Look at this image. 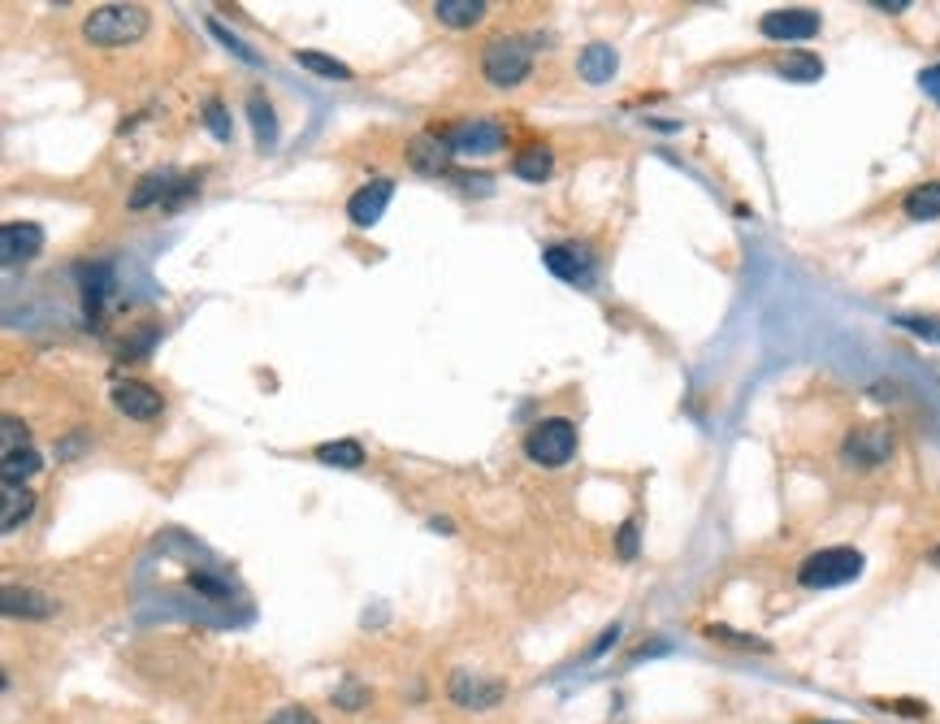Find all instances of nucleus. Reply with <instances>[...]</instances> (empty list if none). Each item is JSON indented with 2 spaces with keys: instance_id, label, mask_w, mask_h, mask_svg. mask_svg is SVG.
<instances>
[{
  "instance_id": "f257e3e1",
  "label": "nucleus",
  "mask_w": 940,
  "mask_h": 724,
  "mask_svg": "<svg viewBox=\"0 0 940 724\" xmlns=\"http://www.w3.org/2000/svg\"><path fill=\"white\" fill-rule=\"evenodd\" d=\"M148 36L144 4H100L82 18V40L91 48H130Z\"/></svg>"
},
{
  "instance_id": "f03ea898",
  "label": "nucleus",
  "mask_w": 940,
  "mask_h": 724,
  "mask_svg": "<svg viewBox=\"0 0 940 724\" xmlns=\"http://www.w3.org/2000/svg\"><path fill=\"white\" fill-rule=\"evenodd\" d=\"M862 551H854V547H823V551H815V556H806V560L797 564V586H806V590H832V586H845V581H854V577H862Z\"/></svg>"
},
{
  "instance_id": "7ed1b4c3",
  "label": "nucleus",
  "mask_w": 940,
  "mask_h": 724,
  "mask_svg": "<svg viewBox=\"0 0 940 724\" xmlns=\"http://www.w3.org/2000/svg\"><path fill=\"white\" fill-rule=\"evenodd\" d=\"M525 456L542 469H564L577 456V425L568 417H547L525 434Z\"/></svg>"
},
{
  "instance_id": "20e7f679",
  "label": "nucleus",
  "mask_w": 940,
  "mask_h": 724,
  "mask_svg": "<svg viewBox=\"0 0 940 724\" xmlns=\"http://www.w3.org/2000/svg\"><path fill=\"white\" fill-rule=\"evenodd\" d=\"M533 70V52L529 43L516 40V36H503V40H490L486 52H481V75L495 87H520Z\"/></svg>"
},
{
  "instance_id": "39448f33",
  "label": "nucleus",
  "mask_w": 940,
  "mask_h": 724,
  "mask_svg": "<svg viewBox=\"0 0 940 724\" xmlns=\"http://www.w3.org/2000/svg\"><path fill=\"white\" fill-rule=\"evenodd\" d=\"M841 456H845L850 469H880L893 456V430L889 425H859V430H850Z\"/></svg>"
},
{
  "instance_id": "423d86ee",
  "label": "nucleus",
  "mask_w": 940,
  "mask_h": 724,
  "mask_svg": "<svg viewBox=\"0 0 940 724\" xmlns=\"http://www.w3.org/2000/svg\"><path fill=\"white\" fill-rule=\"evenodd\" d=\"M447 144H451V153L456 157H490V153H499L503 148V126L490 118H472V121H460V126H451L447 135H442Z\"/></svg>"
},
{
  "instance_id": "0eeeda50",
  "label": "nucleus",
  "mask_w": 940,
  "mask_h": 724,
  "mask_svg": "<svg viewBox=\"0 0 940 724\" xmlns=\"http://www.w3.org/2000/svg\"><path fill=\"white\" fill-rule=\"evenodd\" d=\"M758 31L776 43L815 40L820 36V13L815 9H772L758 18Z\"/></svg>"
},
{
  "instance_id": "6e6552de",
  "label": "nucleus",
  "mask_w": 940,
  "mask_h": 724,
  "mask_svg": "<svg viewBox=\"0 0 940 724\" xmlns=\"http://www.w3.org/2000/svg\"><path fill=\"white\" fill-rule=\"evenodd\" d=\"M542 265H547L555 278L572 282V286H589L594 282V256L577 243H550L542 252Z\"/></svg>"
},
{
  "instance_id": "1a4fd4ad",
  "label": "nucleus",
  "mask_w": 940,
  "mask_h": 724,
  "mask_svg": "<svg viewBox=\"0 0 940 724\" xmlns=\"http://www.w3.org/2000/svg\"><path fill=\"white\" fill-rule=\"evenodd\" d=\"M447 694H451V703L456 707H472V712H490V707H499V698L508 694L499 682H481L477 673H451V685H447Z\"/></svg>"
},
{
  "instance_id": "9d476101",
  "label": "nucleus",
  "mask_w": 940,
  "mask_h": 724,
  "mask_svg": "<svg viewBox=\"0 0 940 724\" xmlns=\"http://www.w3.org/2000/svg\"><path fill=\"white\" fill-rule=\"evenodd\" d=\"M43 252V226L40 222H4L0 226V261L4 265H22Z\"/></svg>"
},
{
  "instance_id": "9b49d317",
  "label": "nucleus",
  "mask_w": 940,
  "mask_h": 724,
  "mask_svg": "<svg viewBox=\"0 0 940 724\" xmlns=\"http://www.w3.org/2000/svg\"><path fill=\"white\" fill-rule=\"evenodd\" d=\"M391 200H394V183H391V178H373V183H364L352 200H347V217H352V226H360V231L378 226Z\"/></svg>"
},
{
  "instance_id": "f8f14e48",
  "label": "nucleus",
  "mask_w": 940,
  "mask_h": 724,
  "mask_svg": "<svg viewBox=\"0 0 940 724\" xmlns=\"http://www.w3.org/2000/svg\"><path fill=\"white\" fill-rule=\"evenodd\" d=\"M114 408L130 421H153L160 412V391L148 382H118L114 387Z\"/></svg>"
},
{
  "instance_id": "ddd939ff",
  "label": "nucleus",
  "mask_w": 940,
  "mask_h": 724,
  "mask_svg": "<svg viewBox=\"0 0 940 724\" xmlns=\"http://www.w3.org/2000/svg\"><path fill=\"white\" fill-rule=\"evenodd\" d=\"M174 183H183L174 169L144 174V178H139V187L130 192V208H148V204H157V200H178V196H192V192H196V183H187L183 192H174Z\"/></svg>"
},
{
  "instance_id": "4468645a",
  "label": "nucleus",
  "mask_w": 940,
  "mask_h": 724,
  "mask_svg": "<svg viewBox=\"0 0 940 724\" xmlns=\"http://www.w3.org/2000/svg\"><path fill=\"white\" fill-rule=\"evenodd\" d=\"M451 144L442 139V135H417L412 144H408V162H412V169H421V174H447L451 169Z\"/></svg>"
},
{
  "instance_id": "2eb2a0df",
  "label": "nucleus",
  "mask_w": 940,
  "mask_h": 724,
  "mask_svg": "<svg viewBox=\"0 0 940 724\" xmlns=\"http://www.w3.org/2000/svg\"><path fill=\"white\" fill-rule=\"evenodd\" d=\"M82 304H87V317H91V322L105 317V309L114 304V270H109V265H96V270L87 274V282H82Z\"/></svg>"
},
{
  "instance_id": "dca6fc26",
  "label": "nucleus",
  "mask_w": 940,
  "mask_h": 724,
  "mask_svg": "<svg viewBox=\"0 0 940 724\" xmlns=\"http://www.w3.org/2000/svg\"><path fill=\"white\" fill-rule=\"evenodd\" d=\"M577 70H581V79L586 82L603 87V82H611V75L620 70V57H616V48H607V43H589L586 52H581V61H577Z\"/></svg>"
},
{
  "instance_id": "f3484780",
  "label": "nucleus",
  "mask_w": 940,
  "mask_h": 724,
  "mask_svg": "<svg viewBox=\"0 0 940 724\" xmlns=\"http://www.w3.org/2000/svg\"><path fill=\"white\" fill-rule=\"evenodd\" d=\"M433 18H438L442 27L464 31V27H477V22L486 18V0H438V4H433Z\"/></svg>"
},
{
  "instance_id": "a211bd4d",
  "label": "nucleus",
  "mask_w": 940,
  "mask_h": 724,
  "mask_svg": "<svg viewBox=\"0 0 940 724\" xmlns=\"http://www.w3.org/2000/svg\"><path fill=\"white\" fill-rule=\"evenodd\" d=\"M901 213L910 222H937L940 217V183H919L910 187V196L901 200Z\"/></svg>"
},
{
  "instance_id": "6ab92c4d",
  "label": "nucleus",
  "mask_w": 940,
  "mask_h": 724,
  "mask_svg": "<svg viewBox=\"0 0 940 724\" xmlns=\"http://www.w3.org/2000/svg\"><path fill=\"white\" fill-rule=\"evenodd\" d=\"M36 512V495L27 486H4V508H0V529L13 534L18 525Z\"/></svg>"
},
{
  "instance_id": "aec40b11",
  "label": "nucleus",
  "mask_w": 940,
  "mask_h": 724,
  "mask_svg": "<svg viewBox=\"0 0 940 724\" xmlns=\"http://www.w3.org/2000/svg\"><path fill=\"white\" fill-rule=\"evenodd\" d=\"M776 75H781L784 82H820L823 79V61L815 57V52H789V57H781L776 61Z\"/></svg>"
},
{
  "instance_id": "412c9836",
  "label": "nucleus",
  "mask_w": 940,
  "mask_h": 724,
  "mask_svg": "<svg viewBox=\"0 0 940 724\" xmlns=\"http://www.w3.org/2000/svg\"><path fill=\"white\" fill-rule=\"evenodd\" d=\"M52 612H57V604L48 595H40V590H4V616H36V620H43Z\"/></svg>"
},
{
  "instance_id": "4be33fe9",
  "label": "nucleus",
  "mask_w": 940,
  "mask_h": 724,
  "mask_svg": "<svg viewBox=\"0 0 940 724\" xmlns=\"http://www.w3.org/2000/svg\"><path fill=\"white\" fill-rule=\"evenodd\" d=\"M316 460L330 464V469H360L364 464V447L355 439H334V443L316 447Z\"/></svg>"
},
{
  "instance_id": "5701e85b",
  "label": "nucleus",
  "mask_w": 940,
  "mask_h": 724,
  "mask_svg": "<svg viewBox=\"0 0 940 724\" xmlns=\"http://www.w3.org/2000/svg\"><path fill=\"white\" fill-rule=\"evenodd\" d=\"M43 469V460L27 447V451H13V456H0V478L4 486H22L27 478H36Z\"/></svg>"
},
{
  "instance_id": "b1692460",
  "label": "nucleus",
  "mask_w": 940,
  "mask_h": 724,
  "mask_svg": "<svg viewBox=\"0 0 940 724\" xmlns=\"http://www.w3.org/2000/svg\"><path fill=\"white\" fill-rule=\"evenodd\" d=\"M550 169H555V157H550L547 148H525L511 162V174L525 178V183H542V178H550Z\"/></svg>"
},
{
  "instance_id": "393cba45",
  "label": "nucleus",
  "mask_w": 940,
  "mask_h": 724,
  "mask_svg": "<svg viewBox=\"0 0 940 724\" xmlns=\"http://www.w3.org/2000/svg\"><path fill=\"white\" fill-rule=\"evenodd\" d=\"M295 61H300L304 70L321 75V79H352V66H343L339 57H325V52H316V48H300Z\"/></svg>"
},
{
  "instance_id": "a878e982",
  "label": "nucleus",
  "mask_w": 940,
  "mask_h": 724,
  "mask_svg": "<svg viewBox=\"0 0 940 724\" xmlns=\"http://www.w3.org/2000/svg\"><path fill=\"white\" fill-rule=\"evenodd\" d=\"M13 451H27V425L18 417H4L0 421V456H13Z\"/></svg>"
},
{
  "instance_id": "bb28decb",
  "label": "nucleus",
  "mask_w": 940,
  "mask_h": 724,
  "mask_svg": "<svg viewBox=\"0 0 940 724\" xmlns=\"http://www.w3.org/2000/svg\"><path fill=\"white\" fill-rule=\"evenodd\" d=\"M247 109H252V126H256V139H261V144H274V135H277L274 109H270V105H265L261 96H252V105H247Z\"/></svg>"
},
{
  "instance_id": "cd10ccee",
  "label": "nucleus",
  "mask_w": 940,
  "mask_h": 724,
  "mask_svg": "<svg viewBox=\"0 0 940 724\" xmlns=\"http://www.w3.org/2000/svg\"><path fill=\"white\" fill-rule=\"evenodd\" d=\"M204 126L222 139V144H231V118H226V109H222V100H208L204 105Z\"/></svg>"
},
{
  "instance_id": "c85d7f7f",
  "label": "nucleus",
  "mask_w": 940,
  "mask_h": 724,
  "mask_svg": "<svg viewBox=\"0 0 940 724\" xmlns=\"http://www.w3.org/2000/svg\"><path fill=\"white\" fill-rule=\"evenodd\" d=\"M898 325H905L910 334H919V339H932V343H940V322L937 317H898Z\"/></svg>"
},
{
  "instance_id": "c756f323",
  "label": "nucleus",
  "mask_w": 940,
  "mask_h": 724,
  "mask_svg": "<svg viewBox=\"0 0 940 724\" xmlns=\"http://www.w3.org/2000/svg\"><path fill=\"white\" fill-rule=\"evenodd\" d=\"M616 547H620V560H633V556H637V521L620 525V538H616Z\"/></svg>"
},
{
  "instance_id": "7c9ffc66",
  "label": "nucleus",
  "mask_w": 940,
  "mask_h": 724,
  "mask_svg": "<svg viewBox=\"0 0 940 724\" xmlns=\"http://www.w3.org/2000/svg\"><path fill=\"white\" fill-rule=\"evenodd\" d=\"M706 634H711V638H715V643H733V646H758V650H767V646H763V643H754V638H745V634H733V629H724V625H711V629H706Z\"/></svg>"
},
{
  "instance_id": "2f4dec72",
  "label": "nucleus",
  "mask_w": 940,
  "mask_h": 724,
  "mask_svg": "<svg viewBox=\"0 0 940 724\" xmlns=\"http://www.w3.org/2000/svg\"><path fill=\"white\" fill-rule=\"evenodd\" d=\"M208 31H213V36H217V40L226 43V48H231V52H238V57H243V61H256V57H252V52H247V48H243V43H238L235 36H231V31H226V27H222V22H217V18H213V22H208Z\"/></svg>"
},
{
  "instance_id": "473e14b6",
  "label": "nucleus",
  "mask_w": 940,
  "mask_h": 724,
  "mask_svg": "<svg viewBox=\"0 0 940 724\" xmlns=\"http://www.w3.org/2000/svg\"><path fill=\"white\" fill-rule=\"evenodd\" d=\"M270 724H321V721H316L313 712H304V707H282V712H274Z\"/></svg>"
},
{
  "instance_id": "72a5a7b5",
  "label": "nucleus",
  "mask_w": 940,
  "mask_h": 724,
  "mask_svg": "<svg viewBox=\"0 0 940 724\" xmlns=\"http://www.w3.org/2000/svg\"><path fill=\"white\" fill-rule=\"evenodd\" d=\"M919 82H923V91H928L932 100H940V66H928V70L919 75Z\"/></svg>"
},
{
  "instance_id": "f704fd0d",
  "label": "nucleus",
  "mask_w": 940,
  "mask_h": 724,
  "mask_svg": "<svg viewBox=\"0 0 940 724\" xmlns=\"http://www.w3.org/2000/svg\"><path fill=\"white\" fill-rule=\"evenodd\" d=\"M889 712H901V716H928V707L923 703H910V698H898V703H884Z\"/></svg>"
},
{
  "instance_id": "c9c22d12",
  "label": "nucleus",
  "mask_w": 940,
  "mask_h": 724,
  "mask_svg": "<svg viewBox=\"0 0 940 724\" xmlns=\"http://www.w3.org/2000/svg\"><path fill=\"white\" fill-rule=\"evenodd\" d=\"M339 703H347V712H355V707L364 703V689H355V685H347V689L339 694Z\"/></svg>"
},
{
  "instance_id": "e433bc0d",
  "label": "nucleus",
  "mask_w": 940,
  "mask_h": 724,
  "mask_svg": "<svg viewBox=\"0 0 940 724\" xmlns=\"http://www.w3.org/2000/svg\"><path fill=\"white\" fill-rule=\"evenodd\" d=\"M616 638H620V625H611V629H607V634H603V638L594 643V650H589V655H603V650L616 643Z\"/></svg>"
},
{
  "instance_id": "4c0bfd02",
  "label": "nucleus",
  "mask_w": 940,
  "mask_h": 724,
  "mask_svg": "<svg viewBox=\"0 0 940 724\" xmlns=\"http://www.w3.org/2000/svg\"><path fill=\"white\" fill-rule=\"evenodd\" d=\"M875 9H884V13H901V9H905V0H893V4H889V0H875Z\"/></svg>"
}]
</instances>
